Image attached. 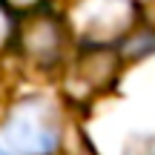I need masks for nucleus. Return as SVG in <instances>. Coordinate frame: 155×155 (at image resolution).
<instances>
[{
	"mask_svg": "<svg viewBox=\"0 0 155 155\" xmlns=\"http://www.w3.org/2000/svg\"><path fill=\"white\" fill-rule=\"evenodd\" d=\"M3 141L15 155H49L58 147L55 115L40 101H26L15 106L3 127Z\"/></svg>",
	"mask_w": 155,
	"mask_h": 155,
	"instance_id": "obj_1",
	"label": "nucleus"
},
{
	"mask_svg": "<svg viewBox=\"0 0 155 155\" xmlns=\"http://www.w3.org/2000/svg\"><path fill=\"white\" fill-rule=\"evenodd\" d=\"M135 20L132 0H83L75 9V23L86 40H112L124 35Z\"/></svg>",
	"mask_w": 155,
	"mask_h": 155,
	"instance_id": "obj_2",
	"label": "nucleus"
},
{
	"mask_svg": "<svg viewBox=\"0 0 155 155\" xmlns=\"http://www.w3.org/2000/svg\"><path fill=\"white\" fill-rule=\"evenodd\" d=\"M26 52L38 63H52L61 55V29L55 20L40 17L26 29Z\"/></svg>",
	"mask_w": 155,
	"mask_h": 155,
	"instance_id": "obj_3",
	"label": "nucleus"
},
{
	"mask_svg": "<svg viewBox=\"0 0 155 155\" xmlns=\"http://www.w3.org/2000/svg\"><path fill=\"white\" fill-rule=\"evenodd\" d=\"M127 52L132 58H144V55H152L155 52V29H147V32H138L132 40H129Z\"/></svg>",
	"mask_w": 155,
	"mask_h": 155,
	"instance_id": "obj_4",
	"label": "nucleus"
},
{
	"mask_svg": "<svg viewBox=\"0 0 155 155\" xmlns=\"http://www.w3.org/2000/svg\"><path fill=\"white\" fill-rule=\"evenodd\" d=\"M12 35V23H9V15H6L3 9H0V49L6 46V40H9Z\"/></svg>",
	"mask_w": 155,
	"mask_h": 155,
	"instance_id": "obj_5",
	"label": "nucleus"
},
{
	"mask_svg": "<svg viewBox=\"0 0 155 155\" xmlns=\"http://www.w3.org/2000/svg\"><path fill=\"white\" fill-rule=\"evenodd\" d=\"M12 6H17V9H26V6H35L38 0H9Z\"/></svg>",
	"mask_w": 155,
	"mask_h": 155,
	"instance_id": "obj_6",
	"label": "nucleus"
},
{
	"mask_svg": "<svg viewBox=\"0 0 155 155\" xmlns=\"http://www.w3.org/2000/svg\"><path fill=\"white\" fill-rule=\"evenodd\" d=\"M0 155H15L12 150H6V147H0Z\"/></svg>",
	"mask_w": 155,
	"mask_h": 155,
	"instance_id": "obj_7",
	"label": "nucleus"
}]
</instances>
